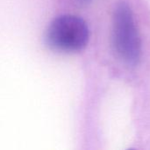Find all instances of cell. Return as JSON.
<instances>
[{
  "instance_id": "6da1fadb",
  "label": "cell",
  "mask_w": 150,
  "mask_h": 150,
  "mask_svg": "<svg viewBox=\"0 0 150 150\" xmlns=\"http://www.w3.org/2000/svg\"><path fill=\"white\" fill-rule=\"evenodd\" d=\"M90 31L86 22L74 15H62L49 25L47 44L54 50L62 52H78L88 44Z\"/></svg>"
},
{
  "instance_id": "7a4b0ae2",
  "label": "cell",
  "mask_w": 150,
  "mask_h": 150,
  "mask_svg": "<svg viewBox=\"0 0 150 150\" xmlns=\"http://www.w3.org/2000/svg\"><path fill=\"white\" fill-rule=\"evenodd\" d=\"M112 40L120 58L130 65H136L142 56V42L133 12L126 3L120 4L113 15Z\"/></svg>"
}]
</instances>
